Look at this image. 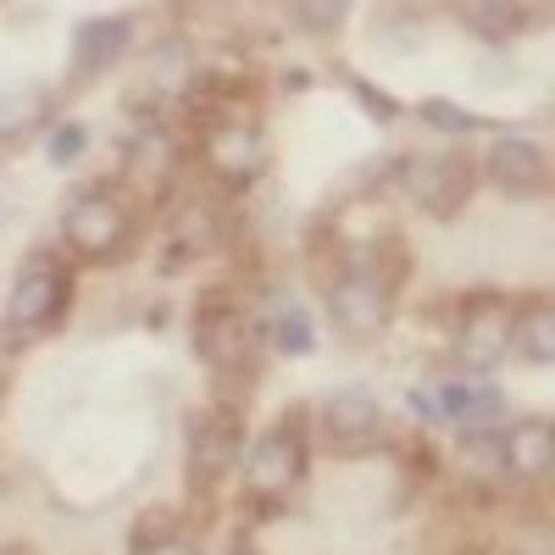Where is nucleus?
Masks as SVG:
<instances>
[{
	"label": "nucleus",
	"instance_id": "nucleus-1",
	"mask_svg": "<svg viewBox=\"0 0 555 555\" xmlns=\"http://www.w3.org/2000/svg\"><path fill=\"white\" fill-rule=\"evenodd\" d=\"M245 483L261 500H284L300 478H306V423L284 416L267 434H256V444H245Z\"/></svg>",
	"mask_w": 555,
	"mask_h": 555
},
{
	"label": "nucleus",
	"instance_id": "nucleus-2",
	"mask_svg": "<svg viewBox=\"0 0 555 555\" xmlns=\"http://www.w3.org/2000/svg\"><path fill=\"white\" fill-rule=\"evenodd\" d=\"M517 350V306L505 295H478L467 306L455 328V356L461 366H473V373H494V366Z\"/></svg>",
	"mask_w": 555,
	"mask_h": 555
},
{
	"label": "nucleus",
	"instance_id": "nucleus-3",
	"mask_svg": "<svg viewBox=\"0 0 555 555\" xmlns=\"http://www.w3.org/2000/svg\"><path fill=\"white\" fill-rule=\"evenodd\" d=\"M67 295H73V284H67V272L56 261L23 267V278L7 295V334L12 339H34L44 328H56L62 311H67Z\"/></svg>",
	"mask_w": 555,
	"mask_h": 555
},
{
	"label": "nucleus",
	"instance_id": "nucleus-4",
	"mask_svg": "<svg viewBox=\"0 0 555 555\" xmlns=\"http://www.w3.org/2000/svg\"><path fill=\"white\" fill-rule=\"evenodd\" d=\"M62 234H67V245H73L78 256L106 261V256H117L122 240H128V206H122L112 190H83V195H73V206H67V217H62Z\"/></svg>",
	"mask_w": 555,
	"mask_h": 555
},
{
	"label": "nucleus",
	"instance_id": "nucleus-5",
	"mask_svg": "<svg viewBox=\"0 0 555 555\" xmlns=\"http://www.w3.org/2000/svg\"><path fill=\"white\" fill-rule=\"evenodd\" d=\"M328 311L345 334H378L384 328V317H389V284H384V272L373 261H350L339 272V284L328 289Z\"/></svg>",
	"mask_w": 555,
	"mask_h": 555
},
{
	"label": "nucleus",
	"instance_id": "nucleus-6",
	"mask_svg": "<svg viewBox=\"0 0 555 555\" xmlns=\"http://www.w3.org/2000/svg\"><path fill=\"white\" fill-rule=\"evenodd\" d=\"M201 156H206V167H211L217 183H234V190H240V183H256V172L267 167V139H261L256 122L222 117V122L206 128Z\"/></svg>",
	"mask_w": 555,
	"mask_h": 555
},
{
	"label": "nucleus",
	"instance_id": "nucleus-7",
	"mask_svg": "<svg viewBox=\"0 0 555 555\" xmlns=\"http://www.w3.org/2000/svg\"><path fill=\"white\" fill-rule=\"evenodd\" d=\"M405 190H411V201L423 211L455 217L461 206H467V195H473V167L461 156H423V162L405 167Z\"/></svg>",
	"mask_w": 555,
	"mask_h": 555
},
{
	"label": "nucleus",
	"instance_id": "nucleus-8",
	"mask_svg": "<svg viewBox=\"0 0 555 555\" xmlns=\"http://www.w3.org/2000/svg\"><path fill=\"white\" fill-rule=\"evenodd\" d=\"M245 455V434H240V416L234 411H201L190 423V473L195 483H217L234 461Z\"/></svg>",
	"mask_w": 555,
	"mask_h": 555
},
{
	"label": "nucleus",
	"instance_id": "nucleus-9",
	"mask_svg": "<svg viewBox=\"0 0 555 555\" xmlns=\"http://www.w3.org/2000/svg\"><path fill=\"white\" fill-rule=\"evenodd\" d=\"M201 356L217 366V373H245L256 361V317L217 306L201 317Z\"/></svg>",
	"mask_w": 555,
	"mask_h": 555
},
{
	"label": "nucleus",
	"instance_id": "nucleus-10",
	"mask_svg": "<svg viewBox=\"0 0 555 555\" xmlns=\"http://www.w3.org/2000/svg\"><path fill=\"white\" fill-rule=\"evenodd\" d=\"M483 172L500 183L505 195H533L539 183L550 178V162H544V145L539 139H522V133H500L489 156H483Z\"/></svg>",
	"mask_w": 555,
	"mask_h": 555
},
{
	"label": "nucleus",
	"instance_id": "nucleus-11",
	"mask_svg": "<svg viewBox=\"0 0 555 555\" xmlns=\"http://www.w3.org/2000/svg\"><path fill=\"white\" fill-rule=\"evenodd\" d=\"M322 428H328V444L334 450H366L378 434H384V405L361 389H345L322 405Z\"/></svg>",
	"mask_w": 555,
	"mask_h": 555
},
{
	"label": "nucleus",
	"instance_id": "nucleus-12",
	"mask_svg": "<svg viewBox=\"0 0 555 555\" xmlns=\"http://www.w3.org/2000/svg\"><path fill=\"white\" fill-rule=\"evenodd\" d=\"M500 450H505V473L550 478L555 473V423H544V416H522V423L500 439Z\"/></svg>",
	"mask_w": 555,
	"mask_h": 555
},
{
	"label": "nucleus",
	"instance_id": "nucleus-13",
	"mask_svg": "<svg viewBox=\"0 0 555 555\" xmlns=\"http://www.w3.org/2000/svg\"><path fill=\"white\" fill-rule=\"evenodd\" d=\"M128 39H133L128 17H89V23H78V34H73V67L78 73H106L112 62H122Z\"/></svg>",
	"mask_w": 555,
	"mask_h": 555
},
{
	"label": "nucleus",
	"instance_id": "nucleus-14",
	"mask_svg": "<svg viewBox=\"0 0 555 555\" xmlns=\"http://www.w3.org/2000/svg\"><path fill=\"white\" fill-rule=\"evenodd\" d=\"M122 172H128V183H139V190H162L167 172H172V139H167V128H139L133 145L122 151Z\"/></svg>",
	"mask_w": 555,
	"mask_h": 555
},
{
	"label": "nucleus",
	"instance_id": "nucleus-15",
	"mask_svg": "<svg viewBox=\"0 0 555 555\" xmlns=\"http://www.w3.org/2000/svg\"><path fill=\"white\" fill-rule=\"evenodd\" d=\"M467 23L483 39H512L522 28V7L517 0H467Z\"/></svg>",
	"mask_w": 555,
	"mask_h": 555
},
{
	"label": "nucleus",
	"instance_id": "nucleus-16",
	"mask_svg": "<svg viewBox=\"0 0 555 555\" xmlns=\"http://www.w3.org/2000/svg\"><path fill=\"white\" fill-rule=\"evenodd\" d=\"M517 345L528 361H555V306H533L517 317Z\"/></svg>",
	"mask_w": 555,
	"mask_h": 555
},
{
	"label": "nucleus",
	"instance_id": "nucleus-17",
	"mask_svg": "<svg viewBox=\"0 0 555 555\" xmlns=\"http://www.w3.org/2000/svg\"><path fill=\"white\" fill-rule=\"evenodd\" d=\"M272 345L284 350V356H306L317 345V328H311L306 306H284V311L272 317Z\"/></svg>",
	"mask_w": 555,
	"mask_h": 555
},
{
	"label": "nucleus",
	"instance_id": "nucleus-18",
	"mask_svg": "<svg viewBox=\"0 0 555 555\" xmlns=\"http://www.w3.org/2000/svg\"><path fill=\"white\" fill-rule=\"evenodd\" d=\"M289 12L306 34H334L350 17V0H289Z\"/></svg>",
	"mask_w": 555,
	"mask_h": 555
},
{
	"label": "nucleus",
	"instance_id": "nucleus-19",
	"mask_svg": "<svg viewBox=\"0 0 555 555\" xmlns=\"http://www.w3.org/2000/svg\"><path fill=\"white\" fill-rule=\"evenodd\" d=\"M83 145H89V128H83V122H62V128L51 133V145H44V156H51L56 167H73V162L83 156Z\"/></svg>",
	"mask_w": 555,
	"mask_h": 555
},
{
	"label": "nucleus",
	"instance_id": "nucleus-20",
	"mask_svg": "<svg viewBox=\"0 0 555 555\" xmlns=\"http://www.w3.org/2000/svg\"><path fill=\"white\" fill-rule=\"evenodd\" d=\"M423 117H428L439 133H473V128H478V117H473V112H461V106H455V101H444V95L423 101Z\"/></svg>",
	"mask_w": 555,
	"mask_h": 555
},
{
	"label": "nucleus",
	"instance_id": "nucleus-21",
	"mask_svg": "<svg viewBox=\"0 0 555 555\" xmlns=\"http://www.w3.org/2000/svg\"><path fill=\"white\" fill-rule=\"evenodd\" d=\"M39 117V95H0V139H17Z\"/></svg>",
	"mask_w": 555,
	"mask_h": 555
},
{
	"label": "nucleus",
	"instance_id": "nucleus-22",
	"mask_svg": "<svg viewBox=\"0 0 555 555\" xmlns=\"http://www.w3.org/2000/svg\"><path fill=\"white\" fill-rule=\"evenodd\" d=\"M461 455H467V467H473V473H494V467H505V450H500L494 434H467V439H461Z\"/></svg>",
	"mask_w": 555,
	"mask_h": 555
},
{
	"label": "nucleus",
	"instance_id": "nucleus-23",
	"mask_svg": "<svg viewBox=\"0 0 555 555\" xmlns=\"http://www.w3.org/2000/svg\"><path fill=\"white\" fill-rule=\"evenodd\" d=\"M172 533H178V517L167 512V505H151V512L133 522V544H139V550H151V544H162V539H172Z\"/></svg>",
	"mask_w": 555,
	"mask_h": 555
},
{
	"label": "nucleus",
	"instance_id": "nucleus-24",
	"mask_svg": "<svg viewBox=\"0 0 555 555\" xmlns=\"http://www.w3.org/2000/svg\"><path fill=\"white\" fill-rule=\"evenodd\" d=\"M356 89H361V95H366V112H373V117H395V112H400V106H395V101L384 95V89H373V83H361V78H356Z\"/></svg>",
	"mask_w": 555,
	"mask_h": 555
},
{
	"label": "nucleus",
	"instance_id": "nucleus-25",
	"mask_svg": "<svg viewBox=\"0 0 555 555\" xmlns=\"http://www.w3.org/2000/svg\"><path fill=\"white\" fill-rule=\"evenodd\" d=\"M139 555H201L183 533H172V539H162V544H151V550H139Z\"/></svg>",
	"mask_w": 555,
	"mask_h": 555
}]
</instances>
